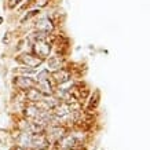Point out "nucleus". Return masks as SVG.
Here are the masks:
<instances>
[{
    "label": "nucleus",
    "instance_id": "f257e3e1",
    "mask_svg": "<svg viewBox=\"0 0 150 150\" xmlns=\"http://www.w3.org/2000/svg\"><path fill=\"white\" fill-rule=\"evenodd\" d=\"M81 142H83L81 134H70V135L64 137L59 141V146L64 150H72L74 147H77L79 145H81Z\"/></svg>",
    "mask_w": 150,
    "mask_h": 150
},
{
    "label": "nucleus",
    "instance_id": "f03ea898",
    "mask_svg": "<svg viewBox=\"0 0 150 150\" xmlns=\"http://www.w3.org/2000/svg\"><path fill=\"white\" fill-rule=\"evenodd\" d=\"M50 44L46 43V41L43 40H39L35 43V51H36V54L40 57V58H47L48 54H50Z\"/></svg>",
    "mask_w": 150,
    "mask_h": 150
},
{
    "label": "nucleus",
    "instance_id": "7ed1b4c3",
    "mask_svg": "<svg viewBox=\"0 0 150 150\" xmlns=\"http://www.w3.org/2000/svg\"><path fill=\"white\" fill-rule=\"evenodd\" d=\"M36 29L37 30H40V32H43V33H47L52 29V23H51V21L47 18V17H43V18H40L39 21H37Z\"/></svg>",
    "mask_w": 150,
    "mask_h": 150
},
{
    "label": "nucleus",
    "instance_id": "20e7f679",
    "mask_svg": "<svg viewBox=\"0 0 150 150\" xmlns=\"http://www.w3.org/2000/svg\"><path fill=\"white\" fill-rule=\"evenodd\" d=\"M17 86L21 88V90H30L33 86H35V81H33L30 77L28 76H21V77L17 79Z\"/></svg>",
    "mask_w": 150,
    "mask_h": 150
},
{
    "label": "nucleus",
    "instance_id": "39448f33",
    "mask_svg": "<svg viewBox=\"0 0 150 150\" xmlns=\"http://www.w3.org/2000/svg\"><path fill=\"white\" fill-rule=\"evenodd\" d=\"M37 91L40 92L41 95H50L51 92H52V90H51V84L48 80H39L37 81V88H36Z\"/></svg>",
    "mask_w": 150,
    "mask_h": 150
},
{
    "label": "nucleus",
    "instance_id": "423d86ee",
    "mask_svg": "<svg viewBox=\"0 0 150 150\" xmlns=\"http://www.w3.org/2000/svg\"><path fill=\"white\" fill-rule=\"evenodd\" d=\"M22 62L26 65L28 68H36L41 64V58L33 57V55H22Z\"/></svg>",
    "mask_w": 150,
    "mask_h": 150
},
{
    "label": "nucleus",
    "instance_id": "0eeeda50",
    "mask_svg": "<svg viewBox=\"0 0 150 150\" xmlns=\"http://www.w3.org/2000/svg\"><path fill=\"white\" fill-rule=\"evenodd\" d=\"M54 79L58 83H66L69 79H70V74H69V72H66V70H58V72L54 74Z\"/></svg>",
    "mask_w": 150,
    "mask_h": 150
},
{
    "label": "nucleus",
    "instance_id": "6e6552de",
    "mask_svg": "<svg viewBox=\"0 0 150 150\" xmlns=\"http://www.w3.org/2000/svg\"><path fill=\"white\" fill-rule=\"evenodd\" d=\"M48 66H50L51 69H59V68H61V61H59V58H52V59H50V62H48Z\"/></svg>",
    "mask_w": 150,
    "mask_h": 150
}]
</instances>
